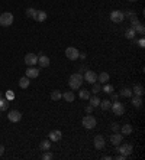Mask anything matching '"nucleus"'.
Segmentation results:
<instances>
[{"label": "nucleus", "instance_id": "nucleus-25", "mask_svg": "<svg viewBox=\"0 0 145 160\" xmlns=\"http://www.w3.org/2000/svg\"><path fill=\"white\" fill-rule=\"evenodd\" d=\"M135 35H136V33H135V30L132 28H128L126 30H125V38L126 39H134Z\"/></svg>", "mask_w": 145, "mask_h": 160}, {"label": "nucleus", "instance_id": "nucleus-36", "mask_svg": "<svg viewBox=\"0 0 145 160\" xmlns=\"http://www.w3.org/2000/svg\"><path fill=\"white\" fill-rule=\"evenodd\" d=\"M102 91V84H93V92H95V94H99V92H100Z\"/></svg>", "mask_w": 145, "mask_h": 160}, {"label": "nucleus", "instance_id": "nucleus-4", "mask_svg": "<svg viewBox=\"0 0 145 160\" xmlns=\"http://www.w3.org/2000/svg\"><path fill=\"white\" fill-rule=\"evenodd\" d=\"M117 149L116 151H119V155H123L125 157H128V156H131V153H132V150H134V147H132V144L129 143H125V144H119V146H116Z\"/></svg>", "mask_w": 145, "mask_h": 160}, {"label": "nucleus", "instance_id": "nucleus-48", "mask_svg": "<svg viewBox=\"0 0 145 160\" xmlns=\"http://www.w3.org/2000/svg\"><path fill=\"white\" fill-rule=\"evenodd\" d=\"M0 113H2V111H0Z\"/></svg>", "mask_w": 145, "mask_h": 160}, {"label": "nucleus", "instance_id": "nucleus-28", "mask_svg": "<svg viewBox=\"0 0 145 160\" xmlns=\"http://www.w3.org/2000/svg\"><path fill=\"white\" fill-rule=\"evenodd\" d=\"M132 104H134V107H136V108H139L141 105H142V99H141V97H138V95H135L134 98H132Z\"/></svg>", "mask_w": 145, "mask_h": 160}, {"label": "nucleus", "instance_id": "nucleus-44", "mask_svg": "<svg viewBox=\"0 0 145 160\" xmlns=\"http://www.w3.org/2000/svg\"><path fill=\"white\" fill-rule=\"evenodd\" d=\"M102 159H103V160H110V159H112V156H103Z\"/></svg>", "mask_w": 145, "mask_h": 160}, {"label": "nucleus", "instance_id": "nucleus-18", "mask_svg": "<svg viewBox=\"0 0 145 160\" xmlns=\"http://www.w3.org/2000/svg\"><path fill=\"white\" fill-rule=\"evenodd\" d=\"M97 81L100 84H106L109 81V74L107 72H100L99 75H97Z\"/></svg>", "mask_w": 145, "mask_h": 160}, {"label": "nucleus", "instance_id": "nucleus-6", "mask_svg": "<svg viewBox=\"0 0 145 160\" xmlns=\"http://www.w3.org/2000/svg\"><path fill=\"white\" fill-rule=\"evenodd\" d=\"M78 55H80V52H78L77 48H74V46H70L65 49V56H67L70 61H76L78 59Z\"/></svg>", "mask_w": 145, "mask_h": 160}, {"label": "nucleus", "instance_id": "nucleus-13", "mask_svg": "<svg viewBox=\"0 0 145 160\" xmlns=\"http://www.w3.org/2000/svg\"><path fill=\"white\" fill-rule=\"evenodd\" d=\"M38 75H39V69H38V68H35V66H29L28 69H26V75H25V77L36 78Z\"/></svg>", "mask_w": 145, "mask_h": 160}, {"label": "nucleus", "instance_id": "nucleus-7", "mask_svg": "<svg viewBox=\"0 0 145 160\" xmlns=\"http://www.w3.org/2000/svg\"><path fill=\"white\" fill-rule=\"evenodd\" d=\"M123 19H125V16H123V12L121 10H113L110 13V20L113 23H122Z\"/></svg>", "mask_w": 145, "mask_h": 160}, {"label": "nucleus", "instance_id": "nucleus-38", "mask_svg": "<svg viewBox=\"0 0 145 160\" xmlns=\"http://www.w3.org/2000/svg\"><path fill=\"white\" fill-rule=\"evenodd\" d=\"M135 43H138V46H139V48H144V46H145V40H144V38L139 39V40H135Z\"/></svg>", "mask_w": 145, "mask_h": 160}, {"label": "nucleus", "instance_id": "nucleus-37", "mask_svg": "<svg viewBox=\"0 0 145 160\" xmlns=\"http://www.w3.org/2000/svg\"><path fill=\"white\" fill-rule=\"evenodd\" d=\"M13 98H15L13 91H7V92H6V99H13Z\"/></svg>", "mask_w": 145, "mask_h": 160}, {"label": "nucleus", "instance_id": "nucleus-22", "mask_svg": "<svg viewBox=\"0 0 145 160\" xmlns=\"http://www.w3.org/2000/svg\"><path fill=\"white\" fill-rule=\"evenodd\" d=\"M121 134H123V136H128V134H131L132 133V126L131 124H125L122 128H121Z\"/></svg>", "mask_w": 145, "mask_h": 160}, {"label": "nucleus", "instance_id": "nucleus-29", "mask_svg": "<svg viewBox=\"0 0 145 160\" xmlns=\"http://www.w3.org/2000/svg\"><path fill=\"white\" fill-rule=\"evenodd\" d=\"M90 105H93V107H99V104H100V99H99V97L97 95H95V97H90Z\"/></svg>", "mask_w": 145, "mask_h": 160}, {"label": "nucleus", "instance_id": "nucleus-8", "mask_svg": "<svg viewBox=\"0 0 145 160\" xmlns=\"http://www.w3.org/2000/svg\"><path fill=\"white\" fill-rule=\"evenodd\" d=\"M83 79L86 81V82H89V84H95L96 81H97V74H96L95 71H90V69H87V71H86V74H84Z\"/></svg>", "mask_w": 145, "mask_h": 160}, {"label": "nucleus", "instance_id": "nucleus-39", "mask_svg": "<svg viewBox=\"0 0 145 160\" xmlns=\"http://www.w3.org/2000/svg\"><path fill=\"white\" fill-rule=\"evenodd\" d=\"M110 128H112V130H113V133H115V131H117V130H119V128H121V127H119V124H117V123H112Z\"/></svg>", "mask_w": 145, "mask_h": 160}, {"label": "nucleus", "instance_id": "nucleus-15", "mask_svg": "<svg viewBox=\"0 0 145 160\" xmlns=\"http://www.w3.org/2000/svg\"><path fill=\"white\" fill-rule=\"evenodd\" d=\"M38 64L41 66H42V68H46V66H50V58H48V56H45V55H39L38 56Z\"/></svg>", "mask_w": 145, "mask_h": 160}, {"label": "nucleus", "instance_id": "nucleus-9", "mask_svg": "<svg viewBox=\"0 0 145 160\" xmlns=\"http://www.w3.org/2000/svg\"><path fill=\"white\" fill-rule=\"evenodd\" d=\"M25 64L28 66H35L38 64V55H35V54H26L25 55Z\"/></svg>", "mask_w": 145, "mask_h": 160}, {"label": "nucleus", "instance_id": "nucleus-47", "mask_svg": "<svg viewBox=\"0 0 145 160\" xmlns=\"http://www.w3.org/2000/svg\"><path fill=\"white\" fill-rule=\"evenodd\" d=\"M129 2H136V0H129Z\"/></svg>", "mask_w": 145, "mask_h": 160}, {"label": "nucleus", "instance_id": "nucleus-46", "mask_svg": "<svg viewBox=\"0 0 145 160\" xmlns=\"http://www.w3.org/2000/svg\"><path fill=\"white\" fill-rule=\"evenodd\" d=\"M2 97H3V95H2V91H0V98H2Z\"/></svg>", "mask_w": 145, "mask_h": 160}, {"label": "nucleus", "instance_id": "nucleus-19", "mask_svg": "<svg viewBox=\"0 0 145 160\" xmlns=\"http://www.w3.org/2000/svg\"><path fill=\"white\" fill-rule=\"evenodd\" d=\"M132 94L138 95V97H142L144 95V87L142 85H135L134 89H132Z\"/></svg>", "mask_w": 145, "mask_h": 160}, {"label": "nucleus", "instance_id": "nucleus-41", "mask_svg": "<svg viewBox=\"0 0 145 160\" xmlns=\"http://www.w3.org/2000/svg\"><path fill=\"white\" fill-rule=\"evenodd\" d=\"M112 159H116V160H125V159H126V157H125V156H123V155H117L116 157H112Z\"/></svg>", "mask_w": 145, "mask_h": 160}, {"label": "nucleus", "instance_id": "nucleus-33", "mask_svg": "<svg viewBox=\"0 0 145 160\" xmlns=\"http://www.w3.org/2000/svg\"><path fill=\"white\" fill-rule=\"evenodd\" d=\"M121 95H122V97H132V89L131 88H122L121 89Z\"/></svg>", "mask_w": 145, "mask_h": 160}, {"label": "nucleus", "instance_id": "nucleus-27", "mask_svg": "<svg viewBox=\"0 0 145 160\" xmlns=\"http://www.w3.org/2000/svg\"><path fill=\"white\" fill-rule=\"evenodd\" d=\"M60 98H62V94L58 91V89H55V91H52L51 92V99H54V101H58Z\"/></svg>", "mask_w": 145, "mask_h": 160}, {"label": "nucleus", "instance_id": "nucleus-16", "mask_svg": "<svg viewBox=\"0 0 145 160\" xmlns=\"http://www.w3.org/2000/svg\"><path fill=\"white\" fill-rule=\"evenodd\" d=\"M36 22H45L46 20V12H44V10H36V15H35V17H34Z\"/></svg>", "mask_w": 145, "mask_h": 160}, {"label": "nucleus", "instance_id": "nucleus-24", "mask_svg": "<svg viewBox=\"0 0 145 160\" xmlns=\"http://www.w3.org/2000/svg\"><path fill=\"white\" fill-rule=\"evenodd\" d=\"M102 107V110H105V111H107V110H110V105H112V103L109 101V99H103V101H100V104H99Z\"/></svg>", "mask_w": 145, "mask_h": 160}, {"label": "nucleus", "instance_id": "nucleus-17", "mask_svg": "<svg viewBox=\"0 0 145 160\" xmlns=\"http://www.w3.org/2000/svg\"><path fill=\"white\" fill-rule=\"evenodd\" d=\"M29 84H31V78H28V77H22L20 79H19V87H20L22 89L28 88Z\"/></svg>", "mask_w": 145, "mask_h": 160}, {"label": "nucleus", "instance_id": "nucleus-12", "mask_svg": "<svg viewBox=\"0 0 145 160\" xmlns=\"http://www.w3.org/2000/svg\"><path fill=\"white\" fill-rule=\"evenodd\" d=\"M122 140H123V134H121V133H113L110 136V143L113 144V146H119V144L122 143Z\"/></svg>", "mask_w": 145, "mask_h": 160}, {"label": "nucleus", "instance_id": "nucleus-14", "mask_svg": "<svg viewBox=\"0 0 145 160\" xmlns=\"http://www.w3.org/2000/svg\"><path fill=\"white\" fill-rule=\"evenodd\" d=\"M62 137V134L60 130H52V131L50 133V140L51 141H60Z\"/></svg>", "mask_w": 145, "mask_h": 160}, {"label": "nucleus", "instance_id": "nucleus-11", "mask_svg": "<svg viewBox=\"0 0 145 160\" xmlns=\"http://www.w3.org/2000/svg\"><path fill=\"white\" fill-rule=\"evenodd\" d=\"M7 118H9V121L12 123H17L20 121V118H22V114L19 113L17 110H12L9 111V114H7Z\"/></svg>", "mask_w": 145, "mask_h": 160}, {"label": "nucleus", "instance_id": "nucleus-26", "mask_svg": "<svg viewBox=\"0 0 145 160\" xmlns=\"http://www.w3.org/2000/svg\"><path fill=\"white\" fill-rule=\"evenodd\" d=\"M123 16L128 17L129 20H134V19H138V16H136V13L132 10H126V13H123Z\"/></svg>", "mask_w": 145, "mask_h": 160}, {"label": "nucleus", "instance_id": "nucleus-31", "mask_svg": "<svg viewBox=\"0 0 145 160\" xmlns=\"http://www.w3.org/2000/svg\"><path fill=\"white\" fill-rule=\"evenodd\" d=\"M102 91L103 92H106V94H112L113 92V87H112L110 84H103V88H102Z\"/></svg>", "mask_w": 145, "mask_h": 160}, {"label": "nucleus", "instance_id": "nucleus-5", "mask_svg": "<svg viewBox=\"0 0 145 160\" xmlns=\"http://www.w3.org/2000/svg\"><path fill=\"white\" fill-rule=\"evenodd\" d=\"M110 110H113V114H116V116H123L125 114V105L119 101H115L110 105Z\"/></svg>", "mask_w": 145, "mask_h": 160}, {"label": "nucleus", "instance_id": "nucleus-3", "mask_svg": "<svg viewBox=\"0 0 145 160\" xmlns=\"http://www.w3.org/2000/svg\"><path fill=\"white\" fill-rule=\"evenodd\" d=\"M83 127L87 128V130H93V128L96 127V124H97V121H96V118L91 114H87V116L83 117Z\"/></svg>", "mask_w": 145, "mask_h": 160}, {"label": "nucleus", "instance_id": "nucleus-43", "mask_svg": "<svg viewBox=\"0 0 145 160\" xmlns=\"http://www.w3.org/2000/svg\"><path fill=\"white\" fill-rule=\"evenodd\" d=\"M117 97H119L117 94H113V92H112V99H113V101H116V99H117Z\"/></svg>", "mask_w": 145, "mask_h": 160}, {"label": "nucleus", "instance_id": "nucleus-30", "mask_svg": "<svg viewBox=\"0 0 145 160\" xmlns=\"http://www.w3.org/2000/svg\"><path fill=\"white\" fill-rule=\"evenodd\" d=\"M135 33H139V35H144L145 33V26L144 25H142V23H138V25H136V26H135Z\"/></svg>", "mask_w": 145, "mask_h": 160}, {"label": "nucleus", "instance_id": "nucleus-10", "mask_svg": "<svg viewBox=\"0 0 145 160\" xmlns=\"http://www.w3.org/2000/svg\"><path fill=\"white\" fill-rule=\"evenodd\" d=\"M105 146H106L105 137H103L102 134L96 136V137H95V147H96V150H103V149H105Z\"/></svg>", "mask_w": 145, "mask_h": 160}, {"label": "nucleus", "instance_id": "nucleus-32", "mask_svg": "<svg viewBox=\"0 0 145 160\" xmlns=\"http://www.w3.org/2000/svg\"><path fill=\"white\" fill-rule=\"evenodd\" d=\"M78 95H80V98L81 99H89L90 98V92L87 91V89H80Z\"/></svg>", "mask_w": 145, "mask_h": 160}, {"label": "nucleus", "instance_id": "nucleus-35", "mask_svg": "<svg viewBox=\"0 0 145 160\" xmlns=\"http://www.w3.org/2000/svg\"><path fill=\"white\" fill-rule=\"evenodd\" d=\"M54 159V155L51 153V151H44V155H42V160H52Z\"/></svg>", "mask_w": 145, "mask_h": 160}, {"label": "nucleus", "instance_id": "nucleus-45", "mask_svg": "<svg viewBox=\"0 0 145 160\" xmlns=\"http://www.w3.org/2000/svg\"><path fill=\"white\" fill-rule=\"evenodd\" d=\"M78 58H80V59H86V55H84V54H80V55H78Z\"/></svg>", "mask_w": 145, "mask_h": 160}, {"label": "nucleus", "instance_id": "nucleus-2", "mask_svg": "<svg viewBox=\"0 0 145 160\" xmlns=\"http://www.w3.org/2000/svg\"><path fill=\"white\" fill-rule=\"evenodd\" d=\"M13 20H15V17H13V15H12L10 12H5V13L0 15V25H2L3 28L12 26Z\"/></svg>", "mask_w": 145, "mask_h": 160}, {"label": "nucleus", "instance_id": "nucleus-40", "mask_svg": "<svg viewBox=\"0 0 145 160\" xmlns=\"http://www.w3.org/2000/svg\"><path fill=\"white\" fill-rule=\"evenodd\" d=\"M93 108H95L93 105H87V107H86V111H87V114H91V111H93Z\"/></svg>", "mask_w": 145, "mask_h": 160}, {"label": "nucleus", "instance_id": "nucleus-42", "mask_svg": "<svg viewBox=\"0 0 145 160\" xmlns=\"http://www.w3.org/2000/svg\"><path fill=\"white\" fill-rule=\"evenodd\" d=\"M3 153H5V147H3V146L0 144V157L3 156Z\"/></svg>", "mask_w": 145, "mask_h": 160}, {"label": "nucleus", "instance_id": "nucleus-1", "mask_svg": "<svg viewBox=\"0 0 145 160\" xmlns=\"http://www.w3.org/2000/svg\"><path fill=\"white\" fill-rule=\"evenodd\" d=\"M83 75L80 74V72H76V74H72L71 77H70V81H68V85H70V88L71 89H78L81 87V84H83Z\"/></svg>", "mask_w": 145, "mask_h": 160}, {"label": "nucleus", "instance_id": "nucleus-21", "mask_svg": "<svg viewBox=\"0 0 145 160\" xmlns=\"http://www.w3.org/2000/svg\"><path fill=\"white\" fill-rule=\"evenodd\" d=\"M62 98L65 99V101H68V103H72V101L76 99V95H74V92H70V91H68V92H64V94H62Z\"/></svg>", "mask_w": 145, "mask_h": 160}, {"label": "nucleus", "instance_id": "nucleus-20", "mask_svg": "<svg viewBox=\"0 0 145 160\" xmlns=\"http://www.w3.org/2000/svg\"><path fill=\"white\" fill-rule=\"evenodd\" d=\"M39 149L44 150V151L50 150L51 149V140H42V141H41V144H39Z\"/></svg>", "mask_w": 145, "mask_h": 160}, {"label": "nucleus", "instance_id": "nucleus-23", "mask_svg": "<svg viewBox=\"0 0 145 160\" xmlns=\"http://www.w3.org/2000/svg\"><path fill=\"white\" fill-rule=\"evenodd\" d=\"M7 107H9V99H6L2 97V98H0V111H6Z\"/></svg>", "mask_w": 145, "mask_h": 160}, {"label": "nucleus", "instance_id": "nucleus-34", "mask_svg": "<svg viewBox=\"0 0 145 160\" xmlns=\"http://www.w3.org/2000/svg\"><path fill=\"white\" fill-rule=\"evenodd\" d=\"M35 15H36V10H35L34 7H28V9H26V16L28 17H32V19H34Z\"/></svg>", "mask_w": 145, "mask_h": 160}]
</instances>
